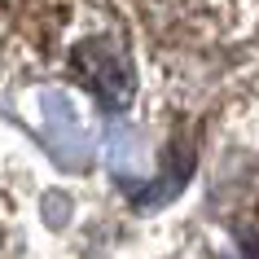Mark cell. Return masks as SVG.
Returning a JSON list of instances; mask_svg holds the SVG:
<instances>
[{"label": "cell", "mask_w": 259, "mask_h": 259, "mask_svg": "<svg viewBox=\"0 0 259 259\" xmlns=\"http://www.w3.org/2000/svg\"><path fill=\"white\" fill-rule=\"evenodd\" d=\"M233 237L242 259H259V180H250L233 206Z\"/></svg>", "instance_id": "3"}, {"label": "cell", "mask_w": 259, "mask_h": 259, "mask_svg": "<svg viewBox=\"0 0 259 259\" xmlns=\"http://www.w3.org/2000/svg\"><path fill=\"white\" fill-rule=\"evenodd\" d=\"M114 0H0V75H44Z\"/></svg>", "instance_id": "1"}, {"label": "cell", "mask_w": 259, "mask_h": 259, "mask_svg": "<svg viewBox=\"0 0 259 259\" xmlns=\"http://www.w3.org/2000/svg\"><path fill=\"white\" fill-rule=\"evenodd\" d=\"M154 31L193 49H229L259 35V0H141Z\"/></svg>", "instance_id": "2"}]
</instances>
